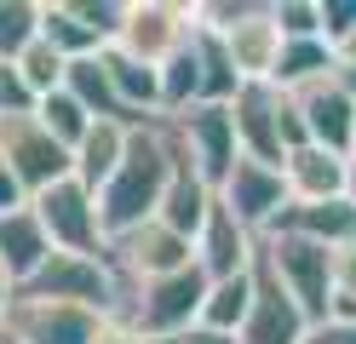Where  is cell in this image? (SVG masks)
<instances>
[{
	"mask_svg": "<svg viewBox=\"0 0 356 344\" xmlns=\"http://www.w3.org/2000/svg\"><path fill=\"white\" fill-rule=\"evenodd\" d=\"M322 75H333V52L322 40H282V58H276V75H270L276 92H299Z\"/></svg>",
	"mask_w": 356,
	"mask_h": 344,
	"instance_id": "d4e9b609",
	"label": "cell"
},
{
	"mask_svg": "<svg viewBox=\"0 0 356 344\" xmlns=\"http://www.w3.org/2000/svg\"><path fill=\"white\" fill-rule=\"evenodd\" d=\"M195 35V6L190 0H127L121 6V29H115V52H127L132 63L161 69L178 46H190Z\"/></svg>",
	"mask_w": 356,
	"mask_h": 344,
	"instance_id": "8992f818",
	"label": "cell"
},
{
	"mask_svg": "<svg viewBox=\"0 0 356 344\" xmlns=\"http://www.w3.org/2000/svg\"><path fill=\"white\" fill-rule=\"evenodd\" d=\"M35 86L17 75V63H0V121H17V115H35Z\"/></svg>",
	"mask_w": 356,
	"mask_h": 344,
	"instance_id": "f546056e",
	"label": "cell"
},
{
	"mask_svg": "<svg viewBox=\"0 0 356 344\" xmlns=\"http://www.w3.org/2000/svg\"><path fill=\"white\" fill-rule=\"evenodd\" d=\"M144 344H178V338H144Z\"/></svg>",
	"mask_w": 356,
	"mask_h": 344,
	"instance_id": "ab89813d",
	"label": "cell"
},
{
	"mask_svg": "<svg viewBox=\"0 0 356 344\" xmlns=\"http://www.w3.org/2000/svg\"><path fill=\"white\" fill-rule=\"evenodd\" d=\"M172 126L155 115V121H132L127 138V155L121 167L109 172V183L98 190V224H104V241L121 236V229H138L144 218H155V206L167 195V178H172Z\"/></svg>",
	"mask_w": 356,
	"mask_h": 344,
	"instance_id": "6da1fadb",
	"label": "cell"
},
{
	"mask_svg": "<svg viewBox=\"0 0 356 344\" xmlns=\"http://www.w3.org/2000/svg\"><path fill=\"white\" fill-rule=\"evenodd\" d=\"M218 206H225L248 236H264V229H276V218L287 213V183H282L276 167H259V161L241 155L225 172V183H218Z\"/></svg>",
	"mask_w": 356,
	"mask_h": 344,
	"instance_id": "4fadbf2b",
	"label": "cell"
},
{
	"mask_svg": "<svg viewBox=\"0 0 356 344\" xmlns=\"http://www.w3.org/2000/svg\"><path fill=\"white\" fill-rule=\"evenodd\" d=\"M230 121H236V149L248 161H259V167H276V172H282L287 149L305 144L293 98L276 92V86H241L230 98Z\"/></svg>",
	"mask_w": 356,
	"mask_h": 344,
	"instance_id": "3957f363",
	"label": "cell"
},
{
	"mask_svg": "<svg viewBox=\"0 0 356 344\" xmlns=\"http://www.w3.org/2000/svg\"><path fill=\"white\" fill-rule=\"evenodd\" d=\"M259 264L287 287V298L305 310L310 327L327 321V298H333V252L327 247L287 236V229H270V236H259Z\"/></svg>",
	"mask_w": 356,
	"mask_h": 344,
	"instance_id": "277c9868",
	"label": "cell"
},
{
	"mask_svg": "<svg viewBox=\"0 0 356 344\" xmlns=\"http://www.w3.org/2000/svg\"><path fill=\"white\" fill-rule=\"evenodd\" d=\"M305 344H356V327H345V321H316L305 333Z\"/></svg>",
	"mask_w": 356,
	"mask_h": 344,
	"instance_id": "836d02e7",
	"label": "cell"
},
{
	"mask_svg": "<svg viewBox=\"0 0 356 344\" xmlns=\"http://www.w3.org/2000/svg\"><path fill=\"white\" fill-rule=\"evenodd\" d=\"M127 138H132V121H92L86 126V138L75 144V183H86V190L98 195L109 183V172L121 167Z\"/></svg>",
	"mask_w": 356,
	"mask_h": 344,
	"instance_id": "44dd1931",
	"label": "cell"
},
{
	"mask_svg": "<svg viewBox=\"0 0 356 344\" xmlns=\"http://www.w3.org/2000/svg\"><path fill=\"white\" fill-rule=\"evenodd\" d=\"M270 17H276L282 40H322V29H316V0H270Z\"/></svg>",
	"mask_w": 356,
	"mask_h": 344,
	"instance_id": "f1b7e54d",
	"label": "cell"
},
{
	"mask_svg": "<svg viewBox=\"0 0 356 344\" xmlns=\"http://www.w3.org/2000/svg\"><path fill=\"white\" fill-rule=\"evenodd\" d=\"M248 304H253V270L248 275H230V281H207V298H202V321L195 327H213V333H236L248 321Z\"/></svg>",
	"mask_w": 356,
	"mask_h": 344,
	"instance_id": "cb8c5ba5",
	"label": "cell"
},
{
	"mask_svg": "<svg viewBox=\"0 0 356 344\" xmlns=\"http://www.w3.org/2000/svg\"><path fill=\"white\" fill-rule=\"evenodd\" d=\"M333 298H356V241L333 252Z\"/></svg>",
	"mask_w": 356,
	"mask_h": 344,
	"instance_id": "1f68e13d",
	"label": "cell"
},
{
	"mask_svg": "<svg viewBox=\"0 0 356 344\" xmlns=\"http://www.w3.org/2000/svg\"><path fill=\"white\" fill-rule=\"evenodd\" d=\"M345 172L350 155H333L322 144H293L282 161V183H287V206H322L345 195Z\"/></svg>",
	"mask_w": 356,
	"mask_h": 344,
	"instance_id": "2e32d148",
	"label": "cell"
},
{
	"mask_svg": "<svg viewBox=\"0 0 356 344\" xmlns=\"http://www.w3.org/2000/svg\"><path fill=\"white\" fill-rule=\"evenodd\" d=\"M305 333H310L305 310L253 252V304H248V321L236 327V344H305Z\"/></svg>",
	"mask_w": 356,
	"mask_h": 344,
	"instance_id": "9a60e30c",
	"label": "cell"
},
{
	"mask_svg": "<svg viewBox=\"0 0 356 344\" xmlns=\"http://www.w3.org/2000/svg\"><path fill=\"white\" fill-rule=\"evenodd\" d=\"M35 218L47 229L52 252H104V224H98V195L86 190V183L63 178L52 190H40L35 201Z\"/></svg>",
	"mask_w": 356,
	"mask_h": 344,
	"instance_id": "8fae6325",
	"label": "cell"
},
{
	"mask_svg": "<svg viewBox=\"0 0 356 344\" xmlns=\"http://www.w3.org/2000/svg\"><path fill=\"white\" fill-rule=\"evenodd\" d=\"M218 46H225V58H230V69H236L241 86H270L276 58H282V29H276V17H270V0H248L230 29H218Z\"/></svg>",
	"mask_w": 356,
	"mask_h": 344,
	"instance_id": "7c38bea8",
	"label": "cell"
},
{
	"mask_svg": "<svg viewBox=\"0 0 356 344\" xmlns=\"http://www.w3.org/2000/svg\"><path fill=\"white\" fill-rule=\"evenodd\" d=\"M345 201L356 206V155H350V172H345Z\"/></svg>",
	"mask_w": 356,
	"mask_h": 344,
	"instance_id": "74e56055",
	"label": "cell"
},
{
	"mask_svg": "<svg viewBox=\"0 0 356 344\" xmlns=\"http://www.w3.org/2000/svg\"><path fill=\"white\" fill-rule=\"evenodd\" d=\"M17 293L58 298V304H81V310H92L104 321L121 316V281H115V270H109L104 252H52Z\"/></svg>",
	"mask_w": 356,
	"mask_h": 344,
	"instance_id": "5b68a950",
	"label": "cell"
},
{
	"mask_svg": "<svg viewBox=\"0 0 356 344\" xmlns=\"http://www.w3.org/2000/svg\"><path fill=\"white\" fill-rule=\"evenodd\" d=\"M350 155H356V144H350Z\"/></svg>",
	"mask_w": 356,
	"mask_h": 344,
	"instance_id": "60d3db41",
	"label": "cell"
},
{
	"mask_svg": "<svg viewBox=\"0 0 356 344\" xmlns=\"http://www.w3.org/2000/svg\"><path fill=\"white\" fill-rule=\"evenodd\" d=\"M0 161L17 172V183L29 190V201L52 183L75 178V155L58 144V138L35 121V115H17V121H0Z\"/></svg>",
	"mask_w": 356,
	"mask_h": 344,
	"instance_id": "9c48e42d",
	"label": "cell"
},
{
	"mask_svg": "<svg viewBox=\"0 0 356 344\" xmlns=\"http://www.w3.org/2000/svg\"><path fill=\"white\" fill-rule=\"evenodd\" d=\"M172 126V121H167ZM178 144V138H172ZM213 206H218V190L190 167L184 155H172V178H167V195H161V206H155V224H167L172 236H184L190 247H195V236H202V224L213 218Z\"/></svg>",
	"mask_w": 356,
	"mask_h": 344,
	"instance_id": "e0dca14e",
	"label": "cell"
},
{
	"mask_svg": "<svg viewBox=\"0 0 356 344\" xmlns=\"http://www.w3.org/2000/svg\"><path fill=\"white\" fill-rule=\"evenodd\" d=\"M40 35V0H0V63H12Z\"/></svg>",
	"mask_w": 356,
	"mask_h": 344,
	"instance_id": "83f0119b",
	"label": "cell"
},
{
	"mask_svg": "<svg viewBox=\"0 0 356 344\" xmlns=\"http://www.w3.org/2000/svg\"><path fill=\"white\" fill-rule=\"evenodd\" d=\"M172 138H178V155H184L190 167L213 183V190L225 183V172L241 161L230 104H190L184 115H172Z\"/></svg>",
	"mask_w": 356,
	"mask_h": 344,
	"instance_id": "30bf717a",
	"label": "cell"
},
{
	"mask_svg": "<svg viewBox=\"0 0 356 344\" xmlns=\"http://www.w3.org/2000/svg\"><path fill=\"white\" fill-rule=\"evenodd\" d=\"M98 327H104V316L81 310V304L12 293L6 316H0V344H92Z\"/></svg>",
	"mask_w": 356,
	"mask_h": 344,
	"instance_id": "ba28073f",
	"label": "cell"
},
{
	"mask_svg": "<svg viewBox=\"0 0 356 344\" xmlns=\"http://www.w3.org/2000/svg\"><path fill=\"white\" fill-rule=\"evenodd\" d=\"M12 63H17V75H24V81L35 86V98H47V92H58V86H63V69H70V58H63L52 40H40V35H35V40L24 46V52L12 58Z\"/></svg>",
	"mask_w": 356,
	"mask_h": 344,
	"instance_id": "4316f807",
	"label": "cell"
},
{
	"mask_svg": "<svg viewBox=\"0 0 356 344\" xmlns=\"http://www.w3.org/2000/svg\"><path fill=\"white\" fill-rule=\"evenodd\" d=\"M287 98H293V115L305 126V144H322L333 155H350V144H356V98L339 81L322 75V81H310L299 92H287Z\"/></svg>",
	"mask_w": 356,
	"mask_h": 344,
	"instance_id": "5bb4252c",
	"label": "cell"
},
{
	"mask_svg": "<svg viewBox=\"0 0 356 344\" xmlns=\"http://www.w3.org/2000/svg\"><path fill=\"white\" fill-rule=\"evenodd\" d=\"M47 259H52V241H47V229H40L35 206H17V213L0 218V275H6L12 293L24 287Z\"/></svg>",
	"mask_w": 356,
	"mask_h": 344,
	"instance_id": "d6986e66",
	"label": "cell"
},
{
	"mask_svg": "<svg viewBox=\"0 0 356 344\" xmlns=\"http://www.w3.org/2000/svg\"><path fill=\"white\" fill-rule=\"evenodd\" d=\"M333 63H350V69H356V29H350L339 46H333Z\"/></svg>",
	"mask_w": 356,
	"mask_h": 344,
	"instance_id": "8d00e7d4",
	"label": "cell"
},
{
	"mask_svg": "<svg viewBox=\"0 0 356 344\" xmlns=\"http://www.w3.org/2000/svg\"><path fill=\"white\" fill-rule=\"evenodd\" d=\"M40 40H52L63 58H98L104 52V40L86 29L75 0H40Z\"/></svg>",
	"mask_w": 356,
	"mask_h": 344,
	"instance_id": "603a6c76",
	"label": "cell"
},
{
	"mask_svg": "<svg viewBox=\"0 0 356 344\" xmlns=\"http://www.w3.org/2000/svg\"><path fill=\"white\" fill-rule=\"evenodd\" d=\"M92 344H144V338H138V333H132V327H127V321H115V316H109V321H104V327H98V338H92Z\"/></svg>",
	"mask_w": 356,
	"mask_h": 344,
	"instance_id": "e575fe53",
	"label": "cell"
},
{
	"mask_svg": "<svg viewBox=\"0 0 356 344\" xmlns=\"http://www.w3.org/2000/svg\"><path fill=\"white\" fill-rule=\"evenodd\" d=\"M104 259H109V270H115V281H121V298H127V287H138V281H155V275H172V270L195 264V247H190L184 236H172L167 224L144 218L138 229L109 236V241H104Z\"/></svg>",
	"mask_w": 356,
	"mask_h": 344,
	"instance_id": "52a82bcc",
	"label": "cell"
},
{
	"mask_svg": "<svg viewBox=\"0 0 356 344\" xmlns=\"http://www.w3.org/2000/svg\"><path fill=\"white\" fill-rule=\"evenodd\" d=\"M6 298H12V287H6V275H0V316H6Z\"/></svg>",
	"mask_w": 356,
	"mask_h": 344,
	"instance_id": "f35d334b",
	"label": "cell"
},
{
	"mask_svg": "<svg viewBox=\"0 0 356 344\" xmlns=\"http://www.w3.org/2000/svg\"><path fill=\"white\" fill-rule=\"evenodd\" d=\"M316 29H322V46L333 52L356 29V0H316Z\"/></svg>",
	"mask_w": 356,
	"mask_h": 344,
	"instance_id": "4dcf8cb0",
	"label": "cell"
},
{
	"mask_svg": "<svg viewBox=\"0 0 356 344\" xmlns=\"http://www.w3.org/2000/svg\"><path fill=\"white\" fill-rule=\"evenodd\" d=\"M104 69H109V86H115V104L127 121H155L161 115V69L132 63L115 46H104Z\"/></svg>",
	"mask_w": 356,
	"mask_h": 344,
	"instance_id": "ffe728a7",
	"label": "cell"
},
{
	"mask_svg": "<svg viewBox=\"0 0 356 344\" xmlns=\"http://www.w3.org/2000/svg\"><path fill=\"white\" fill-rule=\"evenodd\" d=\"M202 298H207L202 264H184L172 275H155V281L127 287L115 321H127L138 338H184L195 321H202Z\"/></svg>",
	"mask_w": 356,
	"mask_h": 344,
	"instance_id": "7a4b0ae2",
	"label": "cell"
},
{
	"mask_svg": "<svg viewBox=\"0 0 356 344\" xmlns=\"http://www.w3.org/2000/svg\"><path fill=\"white\" fill-rule=\"evenodd\" d=\"M63 92H70L92 121H127L121 104H115V86H109L104 52H98V58H70V69H63Z\"/></svg>",
	"mask_w": 356,
	"mask_h": 344,
	"instance_id": "7402d4cb",
	"label": "cell"
},
{
	"mask_svg": "<svg viewBox=\"0 0 356 344\" xmlns=\"http://www.w3.org/2000/svg\"><path fill=\"white\" fill-rule=\"evenodd\" d=\"M17 206H29V190L17 183V172L6 167V161H0V218H6V213H17Z\"/></svg>",
	"mask_w": 356,
	"mask_h": 344,
	"instance_id": "d6a6232c",
	"label": "cell"
},
{
	"mask_svg": "<svg viewBox=\"0 0 356 344\" xmlns=\"http://www.w3.org/2000/svg\"><path fill=\"white\" fill-rule=\"evenodd\" d=\"M35 121H40V126H47V132L58 138L63 149L75 155V144H81V138H86V126H92V115H86V109H81V104L70 98V92L58 86V92H47V98L35 104Z\"/></svg>",
	"mask_w": 356,
	"mask_h": 344,
	"instance_id": "484cf974",
	"label": "cell"
},
{
	"mask_svg": "<svg viewBox=\"0 0 356 344\" xmlns=\"http://www.w3.org/2000/svg\"><path fill=\"white\" fill-rule=\"evenodd\" d=\"M178 344H236V333H213V327H190Z\"/></svg>",
	"mask_w": 356,
	"mask_h": 344,
	"instance_id": "d590c367",
	"label": "cell"
},
{
	"mask_svg": "<svg viewBox=\"0 0 356 344\" xmlns=\"http://www.w3.org/2000/svg\"><path fill=\"white\" fill-rule=\"evenodd\" d=\"M253 252H259V236H248L225 206H213V218L202 224V236H195V264H202V275H207V281L248 275L253 270Z\"/></svg>",
	"mask_w": 356,
	"mask_h": 344,
	"instance_id": "ac0fdd59",
	"label": "cell"
}]
</instances>
